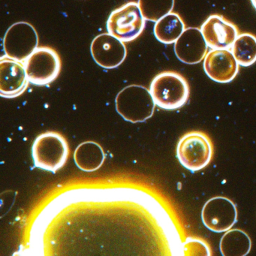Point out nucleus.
<instances>
[{
  "mask_svg": "<svg viewBox=\"0 0 256 256\" xmlns=\"http://www.w3.org/2000/svg\"><path fill=\"white\" fill-rule=\"evenodd\" d=\"M30 83L46 86L56 80L61 71V60L58 52L50 47H38L24 61Z\"/></svg>",
  "mask_w": 256,
  "mask_h": 256,
  "instance_id": "obj_6",
  "label": "nucleus"
},
{
  "mask_svg": "<svg viewBox=\"0 0 256 256\" xmlns=\"http://www.w3.org/2000/svg\"><path fill=\"white\" fill-rule=\"evenodd\" d=\"M74 162L80 170L92 172L98 170L104 163L106 155L102 148L94 142L80 144L74 154Z\"/></svg>",
  "mask_w": 256,
  "mask_h": 256,
  "instance_id": "obj_14",
  "label": "nucleus"
},
{
  "mask_svg": "<svg viewBox=\"0 0 256 256\" xmlns=\"http://www.w3.org/2000/svg\"><path fill=\"white\" fill-rule=\"evenodd\" d=\"M204 38L211 49L232 48L239 36L238 28L220 14H212L200 26Z\"/></svg>",
  "mask_w": 256,
  "mask_h": 256,
  "instance_id": "obj_11",
  "label": "nucleus"
},
{
  "mask_svg": "<svg viewBox=\"0 0 256 256\" xmlns=\"http://www.w3.org/2000/svg\"><path fill=\"white\" fill-rule=\"evenodd\" d=\"M90 52L94 61L106 70L118 68L125 60L127 55L124 42L108 32L100 34L94 38Z\"/></svg>",
  "mask_w": 256,
  "mask_h": 256,
  "instance_id": "obj_9",
  "label": "nucleus"
},
{
  "mask_svg": "<svg viewBox=\"0 0 256 256\" xmlns=\"http://www.w3.org/2000/svg\"><path fill=\"white\" fill-rule=\"evenodd\" d=\"M208 46L200 29L188 28L174 43V53L180 62L194 65L204 60Z\"/></svg>",
  "mask_w": 256,
  "mask_h": 256,
  "instance_id": "obj_13",
  "label": "nucleus"
},
{
  "mask_svg": "<svg viewBox=\"0 0 256 256\" xmlns=\"http://www.w3.org/2000/svg\"><path fill=\"white\" fill-rule=\"evenodd\" d=\"M174 0H138L139 8L146 20L158 22L173 11Z\"/></svg>",
  "mask_w": 256,
  "mask_h": 256,
  "instance_id": "obj_18",
  "label": "nucleus"
},
{
  "mask_svg": "<svg viewBox=\"0 0 256 256\" xmlns=\"http://www.w3.org/2000/svg\"><path fill=\"white\" fill-rule=\"evenodd\" d=\"M145 22L138 4L128 2L110 13L107 20L108 32L124 42H130L144 30Z\"/></svg>",
  "mask_w": 256,
  "mask_h": 256,
  "instance_id": "obj_5",
  "label": "nucleus"
},
{
  "mask_svg": "<svg viewBox=\"0 0 256 256\" xmlns=\"http://www.w3.org/2000/svg\"><path fill=\"white\" fill-rule=\"evenodd\" d=\"M32 155L36 167L55 173L66 162L68 144L61 134L48 132L36 139L32 144Z\"/></svg>",
  "mask_w": 256,
  "mask_h": 256,
  "instance_id": "obj_3",
  "label": "nucleus"
},
{
  "mask_svg": "<svg viewBox=\"0 0 256 256\" xmlns=\"http://www.w3.org/2000/svg\"><path fill=\"white\" fill-rule=\"evenodd\" d=\"M202 220L206 228L216 233L230 230L238 221L236 205L228 198L216 196L204 205Z\"/></svg>",
  "mask_w": 256,
  "mask_h": 256,
  "instance_id": "obj_8",
  "label": "nucleus"
},
{
  "mask_svg": "<svg viewBox=\"0 0 256 256\" xmlns=\"http://www.w3.org/2000/svg\"><path fill=\"white\" fill-rule=\"evenodd\" d=\"M38 36L36 30L28 22H17L12 25L4 38L6 55L16 60H26L38 48Z\"/></svg>",
  "mask_w": 256,
  "mask_h": 256,
  "instance_id": "obj_7",
  "label": "nucleus"
},
{
  "mask_svg": "<svg viewBox=\"0 0 256 256\" xmlns=\"http://www.w3.org/2000/svg\"><path fill=\"white\" fill-rule=\"evenodd\" d=\"M184 254L187 256H210L208 244L198 238H187L184 242Z\"/></svg>",
  "mask_w": 256,
  "mask_h": 256,
  "instance_id": "obj_19",
  "label": "nucleus"
},
{
  "mask_svg": "<svg viewBox=\"0 0 256 256\" xmlns=\"http://www.w3.org/2000/svg\"><path fill=\"white\" fill-rule=\"evenodd\" d=\"M150 91L155 104L164 110H176L182 107L190 96L186 79L173 71H166L154 77Z\"/></svg>",
  "mask_w": 256,
  "mask_h": 256,
  "instance_id": "obj_1",
  "label": "nucleus"
},
{
  "mask_svg": "<svg viewBox=\"0 0 256 256\" xmlns=\"http://www.w3.org/2000/svg\"><path fill=\"white\" fill-rule=\"evenodd\" d=\"M212 152L210 140L202 132H191L184 134L176 146V156L180 162L193 172L202 170L209 164Z\"/></svg>",
  "mask_w": 256,
  "mask_h": 256,
  "instance_id": "obj_4",
  "label": "nucleus"
},
{
  "mask_svg": "<svg viewBox=\"0 0 256 256\" xmlns=\"http://www.w3.org/2000/svg\"><path fill=\"white\" fill-rule=\"evenodd\" d=\"M28 80L24 64L8 58L0 60V94L5 98H16L28 88Z\"/></svg>",
  "mask_w": 256,
  "mask_h": 256,
  "instance_id": "obj_12",
  "label": "nucleus"
},
{
  "mask_svg": "<svg viewBox=\"0 0 256 256\" xmlns=\"http://www.w3.org/2000/svg\"><path fill=\"white\" fill-rule=\"evenodd\" d=\"M185 30V23L180 16L172 12L156 22L154 32L160 42L170 44L175 43Z\"/></svg>",
  "mask_w": 256,
  "mask_h": 256,
  "instance_id": "obj_15",
  "label": "nucleus"
},
{
  "mask_svg": "<svg viewBox=\"0 0 256 256\" xmlns=\"http://www.w3.org/2000/svg\"><path fill=\"white\" fill-rule=\"evenodd\" d=\"M251 247L248 235L238 228L226 232L220 242V252L224 256H245L248 254Z\"/></svg>",
  "mask_w": 256,
  "mask_h": 256,
  "instance_id": "obj_16",
  "label": "nucleus"
},
{
  "mask_svg": "<svg viewBox=\"0 0 256 256\" xmlns=\"http://www.w3.org/2000/svg\"><path fill=\"white\" fill-rule=\"evenodd\" d=\"M239 64L229 49H212L204 59L206 76L220 84L232 82L239 72Z\"/></svg>",
  "mask_w": 256,
  "mask_h": 256,
  "instance_id": "obj_10",
  "label": "nucleus"
},
{
  "mask_svg": "<svg viewBox=\"0 0 256 256\" xmlns=\"http://www.w3.org/2000/svg\"><path fill=\"white\" fill-rule=\"evenodd\" d=\"M115 104L118 114L132 124L150 118L156 106L150 90L136 84L124 88L116 96Z\"/></svg>",
  "mask_w": 256,
  "mask_h": 256,
  "instance_id": "obj_2",
  "label": "nucleus"
},
{
  "mask_svg": "<svg viewBox=\"0 0 256 256\" xmlns=\"http://www.w3.org/2000/svg\"><path fill=\"white\" fill-rule=\"evenodd\" d=\"M236 62L242 67H248L256 62V37L251 34H239L232 47Z\"/></svg>",
  "mask_w": 256,
  "mask_h": 256,
  "instance_id": "obj_17",
  "label": "nucleus"
},
{
  "mask_svg": "<svg viewBox=\"0 0 256 256\" xmlns=\"http://www.w3.org/2000/svg\"><path fill=\"white\" fill-rule=\"evenodd\" d=\"M252 4L253 7H254V10H256V0H251Z\"/></svg>",
  "mask_w": 256,
  "mask_h": 256,
  "instance_id": "obj_20",
  "label": "nucleus"
}]
</instances>
